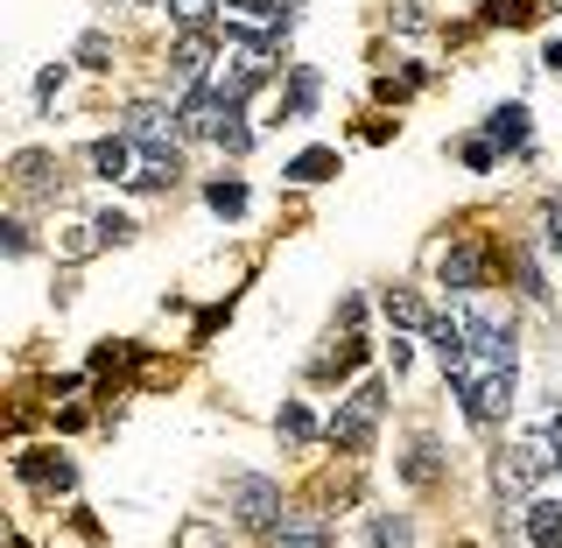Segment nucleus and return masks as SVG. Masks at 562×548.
I'll return each mask as SVG.
<instances>
[{"label": "nucleus", "mask_w": 562, "mask_h": 548, "mask_svg": "<svg viewBox=\"0 0 562 548\" xmlns=\"http://www.w3.org/2000/svg\"><path fill=\"white\" fill-rule=\"evenodd\" d=\"M310 429H316L310 409H303V401H289V409H281V436H289V444H310Z\"/></svg>", "instance_id": "4be33fe9"}, {"label": "nucleus", "mask_w": 562, "mask_h": 548, "mask_svg": "<svg viewBox=\"0 0 562 548\" xmlns=\"http://www.w3.org/2000/svg\"><path fill=\"white\" fill-rule=\"evenodd\" d=\"M92 169H99V176H120V183H134V169H140V163H134V141H127V134L92 141Z\"/></svg>", "instance_id": "6e6552de"}, {"label": "nucleus", "mask_w": 562, "mask_h": 548, "mask_svg": "<svg viewBox=\"0 0 562 548\" xmlns=\"http://www.w3.org/2000/svg\"><path fill=\"white\" fill-rule=\"evenodd\" d=\"M436 457H443L436 444H415V457H408V479H415V485H429V479H436Z\"/></svg>", "instance_id": "a878e982"}, {"label": "nucleus", "mask_w": 562, "mask_h": 548, "mask_svg": "<svg viewBox=\"0 0 562 548\" xmlns=\"http://www.w3.org/2000/svg\"><path fill=\"white\" fill-rule=\"evenodd\" d=\"M162 183H176V155H148L134 169V190H162Z\"/></svg>", "instance_id": "412c9836"}, {"label": "nucleus", "mask_w": 562, "mask_h": 548, "mask_svg": "<svg viewBox=\"0 0 562 548\" xmlns=\"http://www.w3.org/2000/svg\"><path fill=\"white\" fill-rule=\"evenodd\" d=\"M535 0H492V22H514V29H527V22H535Z\"/></svg>", "instance_id": "b1692460"}, {"label": "nucleus", "mask_w": 562, "mask_h": 548, "mask_svg": "<svg viewBox=\"0 0 562 548\" xmlns=\"http://www.w3.org/2000/svg\"><path fill=\"white\" fill-rule=\"evenodd\" d=\"M380 548H408V527H401V521H380Z\"/></svg>", "instance_id": "c756f323"}, {"label": "nucleus", "mask_w": 562, "mask_h": 548, "mask_svg": "<svg viewBox=\"0 0 562 548\" xmlns=\"http://www.w3.org/2000/svg\"><path fill=\"white\" fill-rule=\"evenodd\" d=\"M0 246H8V254H29V225L8 219V225H0Z\"/></svg>", "instance_id": "bb28decb"}, {"label": "nucleus", "mask_w": 562, "mask_h": 548, "mask_svg": "<svg viewBox=\"0 0 562 548\" xmlns=\"http://www.w3.org/2000/svg\"><path fill=\"white\" fill-rule=\"evenodd\" d=\"M92 225L105 233V246H127V239H134V219H127V211H99Z\"/></svg>", "instance_id": "5701e85b"}, {"label": "nucleus", "mask_w": 562, "mask_h": 548, "mask_svg": "<svg viewBox=\"0 0 562 548\" xmlns=\"http://www.w3.org/2000/svg\"><path fill=\"white\" fill-rule=\"evenodd\" d=\"M211 8H218V0H169L176 29H190V35H204V29H211Z\"/></svg>", "instance_id": "6ab92c4d"}, {"label": "nucleus", "mask_w": 562, "mask_h": 548, "mask_svg": "<svg viewBox=\"0 0 562 548\" xmlns=\"http://www.w3.org/2000/svg\"><path fill=\"white\" fill-rule=\"evenodd\" d=\"M479 281H485V254L479 246H450L443 254V289L450 295H479Z\"/></svg>", "instance_id": "39448f33"}, {"label": "nucleus", "mask_w": 562, "mask_h": 548, "mask_svg": "<svg viewBox=\"0 0 562 548\" xmlns=\"http://www.w3.org/2000/svg\"><path fill=\"white\" fill-rule=\"evenodd\" d=\"M218 141H225V155H246V148H254V127H239V113H225Z\"/></svg>", "instance_id": "393cba45"}, {"label": "nucleus", "mask_w": 562, "mask_h": 548, "mask_svg": "<svg viewBox=\"0 0 562 548\" xmlns=\"http://www.w3.org/2000/svg\"><path fill=\"white\" fill-rule=\"evenodd\" d=\"M541 225H549V246L562 254V198H549V219H541Z\"/></svg>", "instance_id": "c85d7f7f"}, {"label": "nucleus", "mask_w": 562, "mask_h": 548, "mask_svg": "<svg viewBox=\"0 0 562 548\" xmlns=\"http://www.w3.org/2000/svg\"><path fill=\"white\" fill-rule=\"evenodd\" d=\"M464 163L471 169H492V141H464Z\"/></svg>", "instance_id": "cd10ccee"}, {"label": "nucleus", "mask_w": 562, "mask_h": 548, "mask_svg": "<svg viewBox=\"0 0 562 548\" xmlns=\"http://www.w3.org/2000/svg\"><path fill=\"white\" fill-rule=\"evenodd\" d=\"M78 64H85V70H113V35H105V29L78 35Z\"/></svg>", "instance_id": "2eb2a0df"}, {"label": "nucleus", "mask_w": 562, "mask_h": 548, "mask_svg": "<svg viewBox=\"0 0 562 548\" xmlns=\"http://www.w3.org/2000/svg\"><path fill=\"white\" fill-rule=\"evenodd\" d=\"M204 64H211V35H183V43H176V57H169V78H176V92H198Z\"/></svg>", "instance_id": "423d86ee"}, {"label": "nucleus", "mask_w": 562, "mask_h": 548, "mask_svg": "<svg viewBox=\"0 0 562 548\" xmlns=\"http://www.w3.org/2000/svg\"><path fill=\"white\" fill-rule=\"evenodd\" d=\"M233 8H246V14H268V8H289V0H233Z\"/></svg>", "instance_id": "7c9ffc66"}, {"label": "nucleus", "mask_w": 562, "mask_h": 548, "mask_svg": "<svg viewBox=\"0 0 562 548\" xmlns=\"http://www.w3.org/2000/svg\"><path fill=\"white\" fill-rule=\"evenodd\" d=\"M57 246H64V260H92L99 246H105V233H99V225H70Z\"/></svg>", "instance_id": "dca6fc26"}, {"label": "nucleus", "mask_w": 562, "mask_h": 548, "mask_svg": "<svg viewBox=\"0 0 562 548\" xmlns=\"http://www.w3.org/2000/svg\"><path fill=\"white\" fill-rule=\"evenodd\" d=\"M380 310L394 316L401 331H429V310H422V295H408V289H386V295H380Z\"/></svg>", "instance_id": "ddd939ff"}, {"label": "nucleus", "mask_w": 562, "mask_h": 548, "mask_svg": "<svg viewBox=\"0 0 562 548\" xmlns=\"http://www.w3.org/2000/svg\"><path fill=\"white\" fill-rule=\"evenodd\" d=\"M549 450H555V465H562V415H549Z\"/></svg>", "instance_id": "2f4dec72"}, {"label": "nucleus", "mask_w": 562, "mask_h": 548, "mask_svg": "<svg viewBox=\"0 0 562 548\" xmlns=\"http://www.w3.org/2000/svg\"><path fill=\"white\" fill-rule=\"evenodd\" d=\"M233 514L246 527H260V535H274L289 506H281V485L274 479H254V471H246V479H233Z\"/></svg>", "instance_id": "7ed1b4c3"}, {"label": "nucleus", "mask_w": 562, "mask_h": 548, "mask_svg": "<svg viewBox=\"0 0 562 548\" xmlns=\"http://www.w3.org/2000/svg\"><path fill=\"white\" fill-rule=\"evenodd\" d=\"M310 105H316V70L303 64V70L289 78V120H310Z\"/></svg>", "instance_id": "a211bd4d"}, {"label": "nucleus", "mask_w": 562, "mask_h": 548, "mask_svg": "<svg viewBox=\"0 0 562 548\" xmlns=\"http://www.w3.org/2000/svg\"><path fill=\"white\" fill-rule=\"evenodd\" d=\"M176 548H225V527L218 521H183L176 527Z\"/></svg>", "instance_id": "f3484780"}, {"label": "nucleus", "mask_w": 562, "mask_h": 548, "mask_svg": "<svg viewBox=\"0 0 562 548\" xmlns=\"http://www.w3.org/2000/svg\"><path fill=\"white\" fill-rule=\"evenodd\" d=\"M555 465V450H549V436L541 444H506L499 457H492V485H499V500H527L535 492V479Z\"/></svg>", "instance_id": "f03ea898"}, {"label": "nucleus", "mask_w": 562, "mask_h": 548, "mask_svg": "<svg viewBox=\"0 0 562 548\" xmlns=\"http://www.w3.org/2000/svg\"><path fill=\"white\" fill-rule=\"evenodd\" d=\"M22 479L49 485V492H70V485H78V471H70L64 457H49V450H29V457H22Z\"/></svg>", "instance_id": "1a4fd4ad"}, {"label": "nucleus", "mask_w": 562, "mask_h": 548, "mask_svg": "<svg viewBox=\"0 0 562 548\" xmlns=\"http://www.w3.org/2000/svg\"><path fill=\"white\" fill-rule=\"evenodd\" d=\"M485 141L492 148H520L527 141V105H499V113L485 120Z\"/></svg>", "instance_id": "f8f14e48"}, {"label": "nucleus", "mask_w": 562, "mask_h": 548, "mask_svg": "<svg viewBox=\"0 0 562 548\" xmlns=\"http://www.w3.org/2000/svg\"><path fill=\"white\" fill-rule=\"evenodd\" d=\"M541 64H549V70H562V43H549V49H541Z\"/></svg>", "instance_id": "473e14b6"}, {"label": "nucleus", "mask_w": 562, "mask_h": 548, "mask_svg": "<svg viewBox=\"0 0 562 548\" xmlns=\"http://www.w3.org/2000/svg\"><path fill=\"white\" fill-rule=\"evenodd\" d=\"M274 548H330V521H316V514H281V527L268 535Z\"/></svg>", "instance_id": "0eeeda50"}, {"label": "nucleus", "mask_w": 562, "mask_h": 548, "mask_svg": "<svg viewBox=\"0 0 562 548\" xmlns=\"http://www.w3.org/2000/svg\"><path fill=\"white\" fill-rule=\"evenodd\" d=\"M204 198H211V211H218V219H239V211H246V183H233V176H225V183L204 190Z\"/></svg>", "instance_id": "aec40b11"}, {"label": "nucleus", "mask_w": 562, "mask_h": 548, "mask_svg": "<svg viewBox=\"0 0 562 548\" xmlns=\"http://www.w3.org/2000/svg\"><path fill=\"white\" fill-rule=\"evenodd\" d=\"M380 409H386V387H380V380L351 387V394H345V409L330 415V444H338V450H366V444H373V422H380Z\"/></svg>", "instance_id": "f257e3e1"}, {"label": "nucleus", "mask_w": 562, "mask_h": 548, "mask_svg": "<svg viewBox=\"0 0 562 548\" xmlns=\"http://www.w3.org/2000/svg\"><path fill=\"white\" fill-rule=\"evenodd\" d=\"M549 8H562V0H549Z\"/></svg>", "instance_id": "72a5a7b5"}, {"label": "nucleus", "mask_w": 562, "mask_h": 548, "mask_svg": "<svg viewBox=\"0 0 562 548\" xmlns=\"http://www.w3.org/2000/svg\"><path fill=\"white\" fill-rule=\"evenodd\" d=\"M527 541H535V548H562V500L527 506Z\"/></svg>", "instance_id": "9b49d317"}, {"label": "nucleus", "mask_w": 562, "mask_h": 548, "mask_svg": "<svg viewBox=\"0 0 562 548\" xmlns=\"http://www.w3.org/2000/svg\"><path fill=\"white\" fill-rule=\"evenodd\" d=\"M289 176H295V183H324V176H338V155H330V148H303L289 163Z\"/></svg>", "instance_id": "4468645a"}, {"label": "nucleus", "mask_w": 562, "mask_h": 548, "mask_svg": "<svg viewBox=\"0 0 562 548\" xmlns=\"http://www.w3.org/2000/svg\"><path fill=\"white\" fill-rule=\"evenodd\" d=\"M169 120H176V113H162V105L140 99L134 113H127V141H134V148H148V155H169V141H176Z\"/></svg>", "instance_id": "20e7f679"}, {"label": "nucleus", "mask_w": 562, "mask_h": 548, "mask_svg": "<svg viewBox=\"0 0 562 548\" xmlns=\"http://www.w3.org/2000/svg\"><path fill=\"white\" fill-rule=\"evenodd\" d=\"M14 190L49 198V190H57V163H49V155H14Z\"/></svg>", "instance_id": "9d476101"}]
</instances>
